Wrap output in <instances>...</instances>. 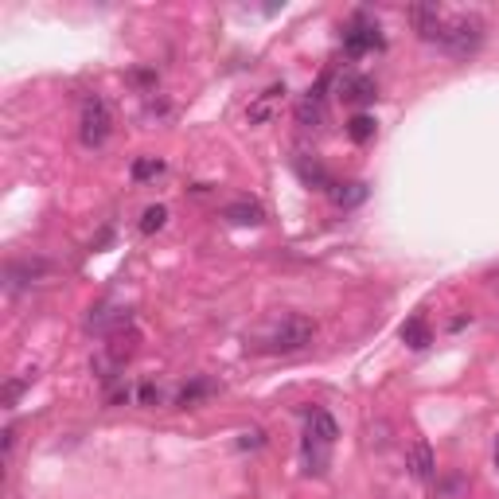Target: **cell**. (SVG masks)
Masks as SVG:
<instances>
[{
    "instance_id": "cell-3",
    "label": "cell",
    "mask_w": 499,
    "mask_h": 499,
    "mask_svg": "<svg viewBox=\"0 0 499 499\" xmlns=\"http://www.w3.org/2000/svg\"><path fill=\"white\" fill-rule=\"evenodd\" d=\"M483 20L476 12H461V16H445L441 24V36H437V48L452 58H472L483 48Z\"/></svg>"
},
{
    "instance_id": "cell-16",
    "label": "cell",
    "mask_w": 499,
    "mask_h": 499,
    "mask_svg": "<svg viewBox=\"0 0 499 499\" xmlns=\"http://www.w3.org/2000/svg\"><path fill=\"white\" fill-rule=\"evenodd\" d=\"M375 133H378V122L371 113H356L347 122V137L356 141V144H366V141H375Z\"/></svg>"
},
{
    "instance_id": "cell-12",
    "label": "cell",
    "mask_w": 499,
    "mask_h": 499,
    "mask_svg": "<svg viewBox=\"0 0 499 499\" xmlns=\"http://www.w3.org/2000/svg\"><path fill=\"white\" fill-rule=\"evenodd\" d=\"M223 218L234 227H258L261 218H266V211H261V203H254V199H234L223 207Z\"/></svg>"
},
{
    "instance_id": "cell-4",
    "label": "cell",
    "mask_w": 499,
    "mask_h": 499,
    "mask_svg": "<svg viewBox=\"0 0 499 499\" xmlns=\"http://www.w3.org/2000/svg\"><path fill=\"white\" fill-rule=\"evenodd\" d=\"M110 133H113L110 101L101 94H90L82 101V110H79V141L86 144V149H101V144L110 141Z\"/></svg>"
},
{
    "instance_id": "cell-11",
    "label": "cell",
    "mask_w": 499,
    "mask_h": 499,
    "mask_svg": "<svg viewBox=\"0 0 499 499\" xmlns=\"http://www.w3.org/2000/svg\"><path fill=\"white\" fill-rule=\"evenodd\" d=\"M43 273H48V261H43V258L12 261V266L5 270V289H8V292H16L20 285H32V281H39Z\"/></svg>"
},
{
    "instance_id": "cell-6",
    "label": "cell",
    "mask_w": 499,
    "mask_h": 499,
    "mask_svg": "<svg viewBox=\"0 0 499 499\" xmlns=\"http://www.w3.org/2000/svg\"><path fill=\"white\" fill-rule=\"evenodd\" d=\"M285 82H273V86H266V90H261L254 101H250L246 106V122L250 125H270L277 113H281V106H285Z\"/></svg>"
},
{
    "instance_id": "cell-19",
    "label": "cell",
    "mask_w": 499,
    "mask_h": 499,
    "mask_svg": "<svg viewBox=\"0 0 499 499\" xmlns=\"http://www.w3.org/2000/svg\"><path fill=\"white\" fill-rule=\"evenodd\" d=\"M156 175H165V160H156V156H137L133 160V180L137 184L156 180Z\"/></svg>"
},
{
    "instance_id": "cell-7",
    "label": "cell",
    "mask_w": 499,
    "mask_h": 499,
    "mask_svg": "<svg viewBox=\"0 0 499 499\" xmlns=\"http://www.w3.org/2000/svg\"><path fill=\"white\" fill-rule=\"evenodd\" d=\"M292 172L301 175V184L304 187H316V192H332V172L324 168V160L313 156V153H297L292 156Z\"/></svg>"
},
{
    "instance_id": "cell-21",
    "label": "cell",
    "mask_w": 499,
    "mask_h": 499,
    "mask_svg": "<svg viewBox=\"0 0 499 499\" xmlns=\"http://www.w3.org/2000/svg\"><path fill=\"white\" fill-rule=\"evenodd\" d=\"M156 402H160V387L144 383V387H141V406H156Z\"/></svg>"
},
{
    "instance_id": "cell-1",
    "label": "cell",
    "mask_w": 499,
    "mask_h": 499,
    "mask_svg": "<svg viewBox=\"0 0 499 499\" xmlns=\"http://www.w3.org/2000/svg\"><path fill=\"white\" fill-rule=\"evenodd\" d=\"M313 340H316V324H313V320L289 313V316H281V320H273L266 332H258L246 347L266 351V356H297V351H304Z\"/></svg>"
},
{
    "instance_id": "cell-22",
    "label": "cell",
    "mask_w": 499,
    "mask_h": 499,
    "mask_svg": "<svg viewBox=\"0 0 499 499\" xmlns=\"http://www.w3.org/2000/svg\"><path fill=\"white\" fill-rule=\"evenodd\" d=\"M261 441H266V433H261V430H250V433H242L239 445H242V449H258Z\"/></svg>"
},
{
    "instance_id": "cell-18",
    "label": "cell",
    "mask_w": 499,
    "mask_h": 499,
    "mask_svg": "<svg viewBox=\"0 0 499 499\" xmlns=\"http://www.w3.org/2000/svg\"><path fill=\"white\" fill-rule=\"evenodd\" d=\"M165 223H168V207L165 203H153V207H144V215H141V234H156V230H165Z\"/></svg>"
},
{
    "instance_id": "cell-2",
    "label": "cell",
    "mask_w": 499,
    "mask_h": 499,
    "mask_svg": "<svg viewBox=\"0 0 499 499\" xmlns=\"http://www.w3.org/2000/svg\"><path fill=\"white\" fill-rule=\"evenodd\" d=\"M304 441H301V461H304V476H324L328 472V457L335 445L340 425L328 409H308L304 414Z\"/></svg>"
},
{
    "instance_id": "cell-10",
    "label": "cell",
    "mask_w": 499,
    "mask_h": 499,
    "mask_svg": "<svg viewBox=\"0 0 499 499\" xmlns=\"http://www.w3.org/2000/svg\"><path fill=\"white\" fill-rule=\"evenodd\" d=\"M340 98L347 101V106H375L378 86H375V79H366V75H344L340 79Z\"/></svg>"
},
{
    "instance_id": "cell-5",
    "label": "cell",
    "mask_w": 499,
    "mask_h": 499,
    "mask_svg": "<svg viewBox=\"0 0 499 499\" xmlns=\"http://www.w3.org/2000/svg\"><path fill=\"white\" fill-rule=\"evenodd\" d=\"M387 39H383V27H378L366 12H356L347 24H344V55L347 58H363L371 51H383Z\"/></svg>"
},
{
    "instance_id": "cell-9",
    "label": "cell",
    "mask_w": 499,
    "mask_h": 499,
    "mask_svg": "<svg viewBox=\"0 0 499 499\" xmlns=\"http://www.w3.org/2000/svg\"><path fill=\"white\" fill-rule=\"evenodd\" d=\"M86 328L98 332V335H117L129 328V308H110V304H98L90 308V316H86Z\"/></svg>"
},
{
    "instance_id": "cell-8",
    "label": "cell",
    "mask_w": 499,
    "mask_h": 499,
    "mask_svg": "<svg viewBox=\"0 0 499 499\" xmlns=\"http://www.w3.org/2000/svg\"><path fill=\"white\" fill-rule=\"evenodd\" d=\"M324 86H328V75L320 79V82L313 86V90H308V94L297 101V125H304V129H316V125H324V113H328Z\"/></svg>"
},
{
    "instance_id": "cell-20",
    "label": "cell",
    "mask_w": 499,
    "mask_h": 499,
    "mask_svg": "<svg viewBox=\"0 0 499 499\" xmlns=\"http://www.w3.org/2000/svg\"><path fill=\"white\" fill-rule=\"evenodd\" d=\"M32 378H36V375H24V378H12V383L5 387V406H8V409L16 406V398H20V394H24L27 387H32Z\"/></svg>"
},
{
    "instance_id": "cell-23",
    "label": "cell",
    "mask_w": 499,
    "mask_h": 499,
    "mask_svg": "<svg viewBox=\"0 0 499 499\" xmlns=\"http://www.w3.org/2000/svg\"><path fill=\"white\" fill-rule=\"evenodd\" d=\"M12 449H16V425H8V430H5V457Z\"/></svg>"
},
{
    "instance_id": "cell-14",
    "label": "cell",
    "mask_w": 499,
    "mask_h": 499,
    "mask_svg": "<svg viewBox=\"0 0 499 499\" xmlns=\"http://www.w3.org/2000/svg\"><path fill=\"white\" fill-rule=\"evenodd\" d=\"M211 394H218V383L215 378H192L184 390H180V398H175V406H184V409H192V406H199V402H207Z\"/></svg>"
},
{
    "instance_id": "cell-15",
    "label": "cell",
    "mask_w": 499,
    "mask_h": 499,
    "mask_svg": "<svg viewBox=\"0 0 499 499\" xmlns=\"http://www.w3.org/2000/svg\"><path fill=\"white\" fill-rule=\"evenodd\" d=\"M398 335H402V344H406V347H414V351H425V347L433 344V332H430V324H425V316L406 320Z\"/></svg>"
},
{
    "instance_id": "cell-17",
    "label": "cell",
    "mask_w": 499,
    "mask_h": 499,
    "mask_svg": "<svg viewBox=\"0 0 499 499\" xmlns=\"http://www.w3.org/2000/svg\"><path fill=\"white\" fill-rule=\"evenodd\" d=\"M332 199L340 203V207H356V203L366 199V184L356 180V184H340V187H332Z\"/></svg>"
},
{
    "instance_id": "cell-13",
    "label": "cell",
    "mask_w": 499,
    "mask_h": 499,
    "mask_svg": "<svg viewBox=\"0 0 499 499\" xmlns=\"http://www.w3.org/2000/svg\"><path fill=\"white\" fill-rule=\"evenodd\" d=\"M409 472H414V480H421V483H430V480L437 476V461H433V449L425 445V441H418L414 449H409Z\"/></svg>"
},
{
    "instance_id": "cell-24",
    "label": "cell",
    "mask_w": 499,
    "mask_h": 499,
    "mask_svg": "<svg viewBox=\"0 0 499 499\" xmlns=\"http://www.w3.org/2000/svg\"><path fill=\"white\" fill-rule=\"evenodd\" d=\"M495 464H499V441H495Z\"/></svg>"
}]
</instances>
